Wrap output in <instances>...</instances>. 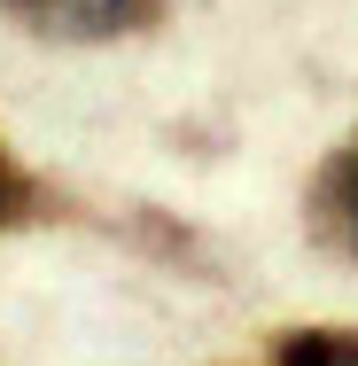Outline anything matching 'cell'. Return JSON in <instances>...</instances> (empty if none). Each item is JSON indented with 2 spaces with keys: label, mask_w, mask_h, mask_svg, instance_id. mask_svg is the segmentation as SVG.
<instances>
[{
  "label": "cell",
  "mask_w": 358,
  "mask_h": 366,
  "mask_svg": "<svg viewBox=\"0 0 358 366\" xmlns=\"http://www.w3.org/2000/svg\"><path fill=\"white\" fill-rule=\"evenodd\" d=\"M312 226H319L327 249L358 257V141H343L319 164V179H312Z\"/></svg>",
  "instance_id": "cell-2"
},
{
  "label": "cell",
  "mask_w": 358,
  "mask_h": 366,
  "mask_svg": "<svg viewBox=\"0 0 358 366\" xmlns=\"http://www.w3.org/2000/svg\"><path fill=\"white\" fill-rule=\"evenodd\" d=\"M281 366H358V327H296Z\"/></svg>",
  "instance_id": "cell-3"
},
{
  "label": "cell",
  "mask_w": 358,
  "mask_h": 366,
  "mask_svg": "<svg viewBox=\"0 0 358 366\" xmlns=\"http://www.w3.org/2000/svg\"><path fill=\"white\" fill-rule=\"evenodd\" d=\"M31 211H39V187H31V172H24V164L8 156V141H0V234L24 226Z\"/></svg>",
  "instance_id": "cell-4"
},
{
  "label": "cell",
  "mask_w": 358,
  "mask_h": 366,
  "mask_svg": "<svg viewBox=\"0 0 358 366\" xmlns=\"http://www.w3.org/2000/svg\"><path fill=\"white\" fill-rule=\"evenodd\" d=\"M24 31L39 39H71V47H101V39H141L164 24L171 0H0Z\"/></svg>",
  "instance_id": "cell-1"
}]
</instances>
